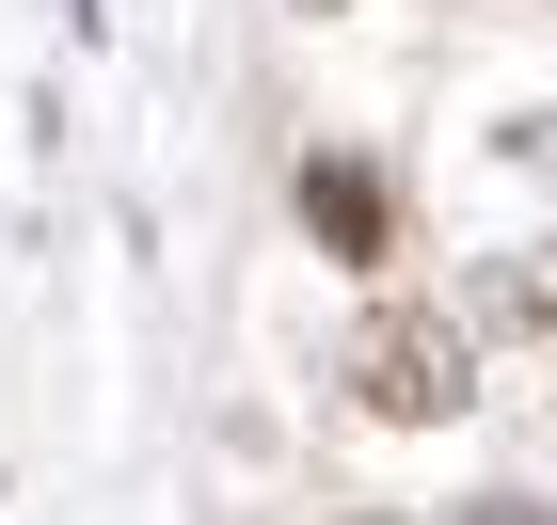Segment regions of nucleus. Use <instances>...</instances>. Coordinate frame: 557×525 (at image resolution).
Instances as JSON below:
<instances>
[{
    "label": "nucleus",
    "mask_w": 557,
    "mask_h": 525,
    "mask_svg": "<svg viewBox=\"0 0 557 525\" xmlns=\"http://www.w3.org/2000/svg\"><path fill=\"white\" fill-rule=\"evenodd\" d=\"M335 398L367 430H462L478 414V318L430 303V287H383V303L335 335Z\"/></svg>",
    "instance_id": "obj_1"
},
{
    "label": "nucleus",
    "mask_w": 557,
    "mask_h": 525,
    "mask_svg": "<svg viewBox=\"0 0 557 525\" xmlns=\"http://www.w3.org/2000/svg\"><path fill=\"white\" fill-rule=\"evenodd\" d=\"M302 239L350 255V271H383V255H398V191H383L367 160H302Z\"/></svg>",
    "instance_id": "obj_2"
},
{
    "label": "nucleus",
    "mask_w": 557,
    "mask_h": 525,
    "mask_svg": "<svg viewBox=\"0 0 557 525\" xmlns=\"http://www.w3.org/2000/svg\"><path fill=\"white\" fill-rule=\"evenodd\" d=\"M462 318H478V350L494 335H557V255H478L462 271Z\"/></svg>",
    "instance_id": "obj_3"
},
{
    "label": "nucleus",
    "mask_w": 557,
    "mask_h": 525,
    "mask_svg": "<svg viewBox=\"0 0 557 525\" xmlns=\"http://www.w3.org/2000/svg\"><path fill=\"white\" fill-rule=\"evenodd\" d=\"M462 525H557V510H542V493H478Z\"/></svg>",
    "instance_id": "obj_4"
},
{
    "label": "nucleus",
    "mask_w": 557,
    "mask_h": 525,
    "mask_svg": "<svg viewBox=\"0 0 557 525\" xmlns=\"http://www.w3.org/2000/svg\"><path fill=\"white\" fill-rule=\"evenodd\" d=\"M302 16H350V0H302Z\"/></svg>",
    "instance_id": "obj_5"
}]
</instances>
